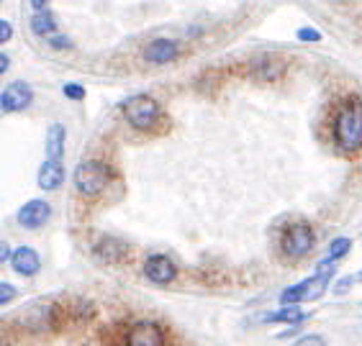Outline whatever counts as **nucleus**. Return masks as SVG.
Returning a JSON list of instances; mask_svg holds the SVG:
<instances>
[{
  "instance_id": "1",
  "label": "nucleus",
  "mask_w": 362,
  "mask_h": 346,
  "mask_svg": "<svg viewBox=\"0 0 362 346\" xmlns=\"http://www.w3.org/2000/svg\"><path fill=\"white\" fill-rule=\"evenodd\" d=\"M334 144L341 154L362 152V97L344 95L334 108Z\"/></svg>"
},
{
  "instance_id": "2",
  "label": "nucleus",
  "mask_w": 362,
  "mask_h": 346,
  "mask_svg": "<svg viewBox=\"0 0 362 346\" xmlns=\"http://www.w3.org/2000/svg\"><path fill=\"white\" fill-rule=\"evenodd\" d=\"M334 262H327V259H321L319 267H316L314 277H308L303 282L293 285L288 290H283L280 295V303L283 305H300V303H311V300H319L324 292H327L329 282H332V277H334Z\"/></svg>"
},
{
  "instance_id": "3",
  "label": "nucleus",
  "mask_w": 362,
  "mask_h": 346,
  "mask_svg": "<svg viewBox=\"0 0 362 346\" xmlns=\"http://www.w3.org/2000/svg\"><path fill=\"white\" fill-rule=\"evenodd\" d=\"M72 182H75V190L85 198H95L108 187L111 182V167L100 160H83L75 167V174H72Z\"/></svg>"
},
{
  "instance_id": "4",
  "label": "nucleus",
  "mask_w": 362,
  "mask_h": 346,
  "mask_svg": "<svg viewBox=\"0 0 362 346\" xmlns=\"http://www.w3.org/2000/svg\"><path fill=\"white\" fill-rule=\"evenodd\" d=\"M124 118L126 124L136 129V131H152L154 126L160 124L162 118V105L154 100L152 95H132L124 103Z\"/></svg>"
},
{
  "instance_id": "5",
  "label": "nucleus",
  "mask_w": 362,
  "mask_h": 346,
  "mask_svg": "<svg viewBox=\"0 0 362 346\" xmlns=\"http://www.w3.org/2000/svg\"><path fill=\"white\" fill-rule=\"evenodd\" d=\"M314 244H316V234L306 221L291 223L280 234V251L286 256H293V259L306 256L308 251L314 249Z\"/></svg>"
},
{
  "instance_id": "6",
  "label": "nucleus",
  "mask_w": 362,
  "mask_h": 346,
  "mask_svg": "<svg viewBox=\"0 0 362 346\" xmlns=\"http://www.w3.org/2000/svg\"><path fill=\"white\" fill-rule=\"evenodd\" d=\"M124 346H168L165 331L157 321H134L124 333Z\"/></svg>"
},
{
  "instance_id": "7",
  "label": "nucleus",
  "mask_w": 362,
  "mask_h": 346,
  "mask_svg": "<svg viewBox=\"0 0 362 346\" xmlns=\"http://www.w3.org/2000/svg\"><path fill=\"white\" fill-rule=\"evenodd\" d=\"M59 316V311L54 308V303H47V300H39V303L28 305L21 311V321L28 331L34 333H47L54 328V321Z\"/></svg>"
},
{
  "instance_id": "8",
  "label": "nucleus",
  "mask_w": 362,
  "mask_h": 346,
  "mask_svg": "<svg viewBox=\"0 0 362 346\" xmlns=\"http://www.w3.org/2000/svg\"><path fill=\"white\" fill-rule=\"evenodd\" d=\"M34 103V88L23 80H16L0 93V111L3 113H18L26 111L28 105Z\"/></svg>"
},
{
  "instance_id": "9",
  "label": "nucleus",
  "mask_w": 362,
  "mask_h": 346,
  "mask_svg": "<svg viewBox=\"0 0 362 346\" xmlns=\"http://www.w3.org/2000/svg\"><path fill=\"white\" fill-rule=\"evenodd\" d=\"M52 218V205L47 201H28L26 205L18 208V213H16V221L21 229H28V231H36L47 226V221Z\"/></svg>"
},
{
  "instance_id": "10",
  "label": "nucleus",
  "mask_w": 362,
  "mask_h": 346,
  "mask_svg": "<svg viewBox=\"0 0 362 346\" xmlns=\"http://www.w3.org/2000/svg\"><path fill=\"white\" fill-rule=\"evenodd\" d=\"M144 277L152 285H170L177 277V267L168 254H152L144 259Z\"/></svg>"
},
{
  "instance_id": "11",
  "label": "nucleus",
  "mask_w": 362,
  "mask_h": 346,
  "mask_svg": "<svg viewBox=\"0 0 362 346\" xmlns=\"http://www.w3.org/2000/svg\"><path fill=\"white\" fill-rule=\"evenodd\" d=\"M93 256L103 264H119L129 256V244L119 236H103L93 244Z\"/></svg>"
},
{
  "instance_id": "12",
  "label": "nucleus",
  "mask_w": 362,
  "mask_h": 346,
  "mask_svg": "<svg viewBox=\"0 0 362 346\" xmlns=\"http://www.w3.org/2000/svg\"><path fill=\"white\" fill-rule=\"evenodd\" d=\"M180 54V44L175 39H152L144 49V59L149 64H170Z\"/></svg>"
},
{
  "instance_id": "13",
  "label": "nucleus",
  "mask_w": 362,
  "mask_h": 346,
  "mask_svg": "<svg viewBox=\"0 0 362 346\" xmlns=\"http://www.w3.org/2000/svg\"><path fill=\"white\" fill-rule=\"evenodd\" d=\"M11 267H13L16 275L34 277L36 272L42 270L39 251H36L34 246H18V249H13V256H11Z\"/></svg>"
},
{
  "instance_id": "14",
  "label": "nucleus",
  "mask_w": 362,
  "mask_h": 346,
  "mask_svg": "<svg viewBox=\"0 0 362 346\" xmlns=\"http://www.w3.org/2000/svg\"><path fill=\"white\" fill-rule=\"evenodd\" d=\"M252 72H255V77H257V80H262V83H275V80H280V77H283V72H286V64L280 62L278 56L262 54V56H257V59L252 62Z\"/></svg>"
},
{
  "instance_id": "15",
  "label": "nucleus",
  "mask_w": 362,
  "mask_h": 346,
  "mask_svg": "<svg viewBox=\"0 0 362 346\" xmlns=\"http://www.w3.org/2000/svg\"><path fill=\"white\" fill-rule=\"evenodd\" d=\"M64 144H67V129H64L62 124H52L47 129V141H44L47 160L49 162H62Z\"/></svg>"
},
{
  "instance_id": "16",
  "label": "nucleus",
  "mask_w": 362,
  "mask_h": 346,
  "mask_svg": "<svg viewBox=\"0 0 362 346\" xmlns=\"http://www.w3.org/2000/svg\"><path fill=\"white\" fill-rule=\"evenodd\" d=\"M36 182H39V187H42V190H47V193H52V190H59V187H62V182H64L62 162L44 160V165L39 167V177H36Z\"/></svg>"
},
{
  "instance_id": "17",
  "label": "nucleus",
  "mask_w": 362,
  "mask_h": 346,
  "mask_svg": "<svg viewBox=\"0 0 362 346\" xmlns=\"http://www.w3.org/2000/svg\"><path fill=\"white\" fill-rule=\"evenodd\" d=\"M308 318V313L306 311H300V305H283L280 311H267L259 316V323H300V321H306Z\"/></svg>"
},
{
  "instance_id": "18",
  "label": "nucleus",
  "mask_w": 362,
  "mask_h": 346,
  "mask_svg": "<svg viewBox=\"0 0 362 346\" xmlns=\"http://www.w3.org/2000/svg\"><path fill=\"white\" fill-rule=\"evenodd\" d=\"M31 31H34L36 36H54L57 34V18L52 11H44V13H34V18H31Z\"/></svg>"
},
{
  "instance_id": "19",
  "label": "nucleus",
  "mask_w": 362,
  "mask_h": 346,
  "mask_svg": "<svg viewBox=\"0 0 362 346\" xmlns=\"http://www.w3.org/2000/svg\"><path fill=\"white\" fill-rule=\"evenodd\" d=\"M349 249H352V239H347V236H337L334 241L329 244L327 262H337V259H341V256H347Z\"/></svg>"
},
{
  "instance_id": "20",
  "label": "nucleus",
  "mask_w": 362,
  "mask_h": 346,
  "mask_svg": "<svg viewBox=\"0 0 362 346\" xmlns=\"http://www.w3.org/2000/svg\"><path fill=\"white\" fill-rule=\"evenodd\" d=\"M62 93H64V97H70V100H85V88L80 83H64L62 85Z\"/></svg>"
},
{
  "instance_id": "21",
  "label": "nucleus",
  "mask_w": 362,
  "mask_h": 346,
  "mask_svg": "<svg viewBox=\"0 0 362 346\" xmlns=\"http://www.w3.org/2000/svg\"><path fill=\"white\" fill-rule=\"evenodd\" d=\"M47 44H49L52 49H57V52H62V49H70V47H72V39H70V36L54 34V36H49Z\"/></svg>"
},
{
  "instance_id": "22",
  "label": "nucleus",
  "mask_w": 362,
  "mask_h": 346,
  "mask_svg": "<svg viewBox=\"0 0 362 346\" xmlns=\"http://www.w3.org/2000/svg\"><path fill=\"white\" fill-rule=\"evenodd\" d=\"M293 346H327V341H324V336H319V333H306V336H300Z\"/></svg>"
},
{
  "instance_id": "23",
  "label": "nucleus",
  "mask_w": 362,
  "mask_h": 346,
  "mask_svg": "<svg viewBox=\"0 0 362 346\" xmlns=\"http://www.w3.org/2000/svg\"><path fill=\"white\" fill-rule=\"evenodd\" d=\"M16 295H18V290H16L11 282H0V305L11 303V300H16Z\"/></svg>"
},
{
  "instance_id": "24",
  "label": "nucleus",
  "mask_w": 362,
  "mask_h": 346,
  "mask_svg": "<svg viewBox=\"0 0 362 346\" xmlns=\"http://www.w3.org/2000/svg\"><path fill=\"white\" fill-rule=\"evenodd\" d=\"M298 42H321V34L316 28H298Z\"/></svg>"
},
{
  "instance_id": "25",
  "label": "nucleus",
  "mask_w": 362,
  "mask_h": 346,
  "mask_svg": "<svg viewBox=\"0 0 362 346\" xmlns=\"http://www.w3.org/2000/svg\"><path fill=\"white\" fill-rule=\"evenodd\" d=\"M11 39H13V26H11V21L0 18V44H8Z\"/></svg>"
},
{
  "instance_id": "26",
  "label": "nucleus",
  "mask_w": 362,
  "mask_h": 346,
  "mask_svg": "<svg viewBox=\"0 0 362 346\" xmlns=\"http://www.w3.org/2000/svg\"><path fill=\"white\" fill-rule=\"evenodd\" d=\"M13 256V251H11V246H8L6 241H0V264L6 262V259H11Z\"/></svg>"
},
{
  "instance_id": "27",
  "label": "nucleus",
  "mask_w": 362,
  "mask_h": 346,
  "mask_svg": "<svg viewBox=\"0 0 362 346\" xmlns=\"http://www.w3.org/2000/svg\"><path fill=\"white\" fill-rule=\"evenodd\" d=\"M8 67H11V59H8V54H3V52H0V77L6 75Z\"/></svg>"
},
{
  "instance_id": "28",
  "label": "nucleus",
  "mask_w": 362,
  "mask_h": 346,
  "mask_svg": "<svg viewBox=\"0 0 362 346\" xmlns=\"http://www.w3.org/2000/svg\"><path fill=\"white\" fill-rule=\"evenodd\" d=\"M349 282H355V280H352V277H347V280H339V282H337L334 290H337V292H344V290H347V287H349Z\"/></svg>"
},
{
  "instance_id": "29",
  "label": "nucleus",
  "mask_w": 362,
  "mask_h": 346,
  "mask_svg": "<svg viewBox=\"0 0 362 346\" xmlns=\"http://www.w3.org/2000/svg\"><path fill=\"white\" fill-rule=\"evenodd\" d=\"M352 280H355V282H362V270H360V272H357V275H355V277H352Z\"/></svg>"
},
{
  "instance_id": "30",
  "label": "nucleus",
  "mask_w": 362,
  "mask_h": 346,
  "mask_svg": "<svg viewBox=\"0 0 362 346\" xmlns=\"http://www.w3.org/2000/svg\"><path fill=\"white\" fill-rule=\"evenodd\" d=\"M0 346H3V344H0Z\"/></svg>"
}]
</instances>
